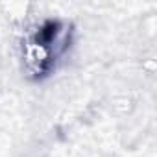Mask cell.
<instances>
[{"label": "cell", "instance_id": "1", "mask_svg": "<svg viewBox=\"0 0 157 157\" xmlns=\"http://www.w3.org/2000/svg\"><path fill=\"white\" fill-rule=\"evenodd\" d=\"M24 48L28 70L35 78L46 76L67 48V28L59 21H46L26 39Z\"/></svg>", "mask_w": 157, "mask_h": 157}]
</instances>
